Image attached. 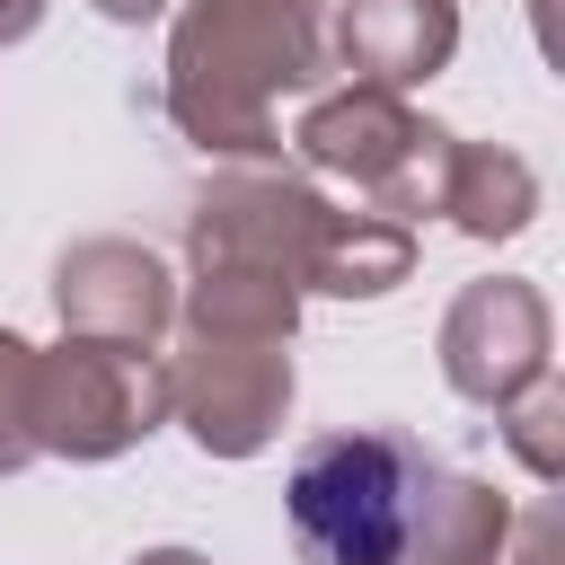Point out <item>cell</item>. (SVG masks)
I'll use <instances>...</instances> for the list:
<instances>
[{
    "label": "cell",
    "mask_w": 565,
    "mask_h": 565,
    "mask_svg": "<svg viewBox=\"0 0 565 565\" xmlns=\"http://www.w3.org/2000/svg\"><path fill=\"white\" fill-rule=\"evenodd\" d=\"M459 53V0H344L335 9V62L362 88H415L450 71Z\"/></svg>",
    "instance_id": "9"
},
{
    "label": "cell",
    "mask_w": 565,
    "mask_h": 565,
    "mask_svg": "<svg viewBox=\"0 0 565 565\" xmlns=\"http://www.w3.org/2000/svg\"><path fill=\"white\" fill-rule=\"evenodd\" d=\"M415 274V230L388 221V212H335L327 238H318V265H309V291H335V300H380Z\"/></svg>",
    "instance_id": "12"
},
{
    "label": "cell",
    "mask_w": 565,
    "mask_h": 565,
    "mask_svg": "<svg viewBox=\"0 0 565 565\" xmlns=\"http://www.w3.org/2000/svg\"><path fill=\"white\" fill-rule=\"evenodd\" d=\"M88 9H97V18H115V26H141V18H159L168 0H88Z\"/></svg>",
    "instance_id": "18"
},
{
    "label": "cell",
    "mask_w": 565,
    "mask_h": 565,
    "mask_svg": "<svg viewBox=\"0 0 565 565\" xmlns=\"http://www.w3.org/2000/svg\"><path fill=\"white\" fill-rule=\"evenodd\" d=\"M450 141L441 124H424L397 88H335L300 115L291 150L318 168V177H344L353 194H371V212L388 221H424L441 212V168H450Z\"/></svg>",
    "instance_id": "3"
},
{
    "label": "cell",
    "mask_w": 565,
    "mask_h": 565,
    "mask_svg": "<svg viewBox=\"0 0 565 565\" xmlns=\"http://www.w3.org/2000/svg\"><path fill=\"white\" fill-rule=\"evenodd\" d=\"M327 9L318 0H185L168 26V124L221 159H274V106L318 88Z\"/></svg>",
    "instance_id": "1"
},
{
    "label": "cell",
    "mask_w": 565,
    "mask_h": 565,
    "mask_svg": "<svg viewBox=\"0 0 565 565\" xmlns=\"http://www.w3.org/2000/svg\"><path fill=\"white\" fill-rule=\"evenodd\" d=\"M441 459L406 433H327L291 459V539L309 565H397L415 521H424V494H433Z\"/></svg>",
    "instance_id": "2"
},
{
    "label": "cell",
    "mask_w": 565,
    "mask_h": 565,
    "mask_svg": "<svg viewBox=\"0 0 565 565\" xmlns=\"http://www.w3.org/2000/svg\"><path fill=\"white\" fill-rule=\"evenodd\" d=\"M168 424V371L141 344L62 335L35 353V459H124L141 433Z\"/></svg>",
    "instance_id": "4"
},
{
    "label": "cell",
    "mask_w": 565,
    "mask_h": 565,
    "mask_svg": "<svg viewBox=\"0 0 565 565\" xmlns=\"http://www.w3.org/2000/svg\"><path fill=\"white\" fill-rule=\"evenodd\" d=\"M35 459V344L0 327V477Z\"/></svg>",
    "instance_id": "15"
},
{
    "label": "cell",
    "mask_w": 565,
    "mask_h": 565,
    "mask_svg": "<svg viewBox=\"0 0 565 565\" xmlns=\"http://www.w3.org/2000/svg\"><path fill=\"white\" fill-rule=\"evenodd\" d=\"M177 327H230V335H282L300 327V291L282 274H247V265H194Z\"/></svg>",
    "instance_id": "13"
},
{
    "label": "cell",
    "mask_w": 565,
    "mask_h": 565,
    "mask_svg": "<svg viewBox=\"0 0 565 565\" xmlns=\"http://www.w3.org/2000/svg\"><path fill=\"white\" fill-rule=\"evenodd\" d=\"M441 212L450 230L468 238H521L539 221V168L503 141H450V168H441Z\"/></svg>",
    "instance_id": "10"
},
{
    "label": "cell",
    "mask_w": 565,
    "mask_h": 565,
    "mask_svg": "<svg viewBox=\"0 0 565 565\" xmlns=\"http://www.w3.org/2000/svg\"><path fill=\"white\" fill-rule=\"evenodd\" d=\"M159 371H168V415L212 459H256L282 433V415H291V353H282V335L177 327V353Z\"/></svg>",
    "instance_id": "5"
},
{
    "label": "cell",
    "mask_w": 565,
    "mask_h": 565,
    "mask_svg": "<svg viewBox=\"0 0 565 565\" xmlns=\"http://www.w3.org/2000/svg\"><path fill=\"white\" fill-rule=\"evenodd\" d=\"M53 309H62V335L159 353V335L177 327V282L141 238H79L53 265Z\"/></svg>",
    "instance_id": "8"
},
{
    "label": "cell",
    "mask_w": 565,
    "mask_h": 565,
    "mask_svg": "<svg viewBox=\"0 0 565 565\" xmlns=\"http://www.w3.org/2000/svg\"><path fill=\"white\" fill-rule=\"evenodd\" d=\"M35 18H44V0H0V44H26Z\"/></svg>",
    "instance_id": "17"
},
{
    "label": "cell",
    "mask_w": 565,
    "mask_h": 565,
    "mask_svg": "<svg viewBox=\"0 0 565 565\" xmlns=\"http://www.w3.org/2000/svg\"><path fill=\"white\" fill-rule=\"evenodd\" d=\"M494 565H565V530H556V503H539V512H521Z\"/></svg>",
    "instance_id": "16"
},
{
    "label": "cell",
    "mask_w": 565,
    "mask_h": 565,
    "mask_svg": "<svg viewBox=\"0 0 565 565\" xmlns=\"http://www.w3.org/2000/svg\"><path fill=\"white\" fill-rule=\"evenodd\" d=\"M494 415H503L512 459H521L539 486H556V468H565V388H556V371H539V380H530L521 397H503Z\"/></svg>",
    "instance_id": "14"
},
{
    "label": "cell",
    "mask_w": 565,
    "mask_h": 565,
    "mask_svg": "<svg viewBox=\"0 0 565 565\" xmlns=\"http://www.w3.org/2000/svg\"><path fill=\"white\" fill-rule=\"evenodd\" d=\"M132 565H212V556H194V547H141Z\"/></svg>",
    "instance_id": "19"
},
{
    "label": "cell",
    "mask_w": 565,
    "mask_h": 565,
    "mask_svg": "<svg viewBox=\"0 0 565 565\" xmlns=\"http://www.w3.org/2000/svg\"><path fill=\"white\" fill-rule=\"evenodd\" d=\"M503 539H512V503H503L486 477L441 468L433 494H424V521H415V539H406L397 565H494Z\"/></svg>",
    "instance_id": "11"
},
{
    "label": "cell",
    "mask_w": 565,
    "mask_h": 565,
    "mask_svg": "<svg viewBox=\"0 0 565 565\" xmlns=\"http://www.w3.org/2000/svg\"><path fill=\"white\" fill-rule=\"evenodd\" d=\"M547 344H556V327H547L539 282L494 274V282H468L450 300V318H441V380L468 406H503V397H521L547 371Z\"/></svg>",
    "instance_id": "7"
},
{
    "label": "cell",
    "mask_w": 565,
    "mask_h": 565,
    "mask_svg": "<svg viewBox=\"0 0 565 565\" xmlns=\"http://www.w3.org/2000/svg\"><path fill=\"white\" fill-rule=\"evenodd\" d=\"M335 203L282 168H238V177H212L194 203H185V256L194 265H247V274H282L291 291H309V265H318V238H327Z\"/></svg>",
    "instance_id": "6"
}]
</instances>
